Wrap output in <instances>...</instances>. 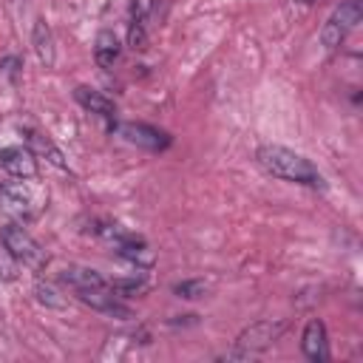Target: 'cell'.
Returning <instances> with one entry per match:
<instances>
[{
	"label": "cell",
	"mask_w": 363,
	"mask_h": 363,
	"mask_svg": "<svg viewBox=\"0 0 363 363\" xmlns=\"http://www.w3.org/2000/svg\"><path fill=\"white\" fill-rule=\"evenodd\" d=\"M113 252L122 258V261H128V264H133V267H150L153 264V250L133 233V235H128L125 241H119V244H113Z\"/></svg>",
	"instance_id": "7c38bea8"
},
{
	"label": "cell",
	"mask_w": 363,
	"mask_h": 363,
	"mask_svg": "<svg viewBox=\"0 0 363 363\" xmlns=\"http://www.w3.org/2000/svg\"><path fill=\"white\" fill-rule=\"evenodd\" d=\"M23 133H26V142H28V147H31L34 156H43V159H45L48 164H54L57 170H68V162H65L62 150H60L45 133H40V130H34V128H23Z\"/></svg>",
	"instance_id": "30bf717a"
},
{
	"label": "cell",
	"mask_w": 363,
	"mask_h": 363,
	"mask_svg": "<svg viewBox=\"0 0 363 363\" xmlns=\"http://www.w3.org/2000/svg\"><path fill=\"white\" fill-rule=\"evenodd\" d=\"M298 3H303V6H306V3H312V0H298Z\"/></svg>",
	"instance_id": "7402d4cb"
},
{
	"label": "cell",
	"mask_w": 363,
	"mask_h": 363,
	"mask_svg": "<svg viewBox=\"0 0 363 363\" xmlns=\"http://www.w3.org/2000/svg\"><path fill=\"white\" fill-rule=\"evenodd\" d=\"M111 289L119 295V298H130V295H142L147 289V278L139 272V275H128V278H113L111 281Z\"/></svg>",
	"instance_id": "9a60e30c"
},
{
	"label": "cell",
	"mask_w": 363,
	"mask_h": 363,
	"mask_svg": "<svg viewBox=\"0 0 363 363\" xmlns=\"http://www.w3.org/2000/svg\"><path fill=\"white\" fill-rule=\"evenodd\" d=\"M74 99H77L85 111H91V113H96L99 119H105L108 128L113 130V125H116V105H113V99H108L102 91L88 88V85H77V88H74Z\"/></svg>",
	"instance_id": "52a82bcc"
},
{
	"label": "cell",
	"mask_w": 363,
	"mask_h": 363,
	"mask_svg": "<svg viewBox=\"0 0 363 363\" xmlns=\"http://www.w3.org/2000/svg\"><path fill=\"white\" fill-rule=\"evenodd\" d=\"M255 159L269 176H275L281 182L303 184V187H312V190H323L326 187L323 173L306 156H301V153H295V150H289L284 145H261L255 150Z\"/></svg>",
	"instance_id": "6da1fadb"
},
{
	"label": "cell",
	"mask_w": 363,
	"mask_h": 363,
	"mask_svg": "<svg viewBox=\"0 0 363 363\" xmlns=\"http://www.w3.org/2000/svg\"><path fill=\"white\" fill-rule=\"evenodd\" d=\"M14 278H17V258L3 247V250H0V281L9 284V281H14Z\"/></svg>",
	"instance_id": "d6986e66"
},
{
	"label": "cell",
	"mask_w": 363,
	"mask_h": 363,
	"mask_svg": "<svg viewBox=\"0 0 363 363\" xmlns=\"http://www.w3.org/2000/svg\"><path fill=\"white\" fill-rule=\"evenodd\" d=\"M34 295H37V301H40L43 306H51V309H62V306H65V298H60L51 284L37 281V284H34Z\"/></svg>",
	"instance_id": "e0dca14e"
},
{
	"label": "cell",
	"mask_w": 363,
	"mask_h": 363,
	"mask_svg": "<svg viewBox=\"0 0 363 363\" xmlns=\"http://www.w3.org/2000/svg\"><path fill=\"white\" fill-rule=\"evenodd\" d=\"M20 68H23V60L17 54H9L0 60V91H11L20 79Z\"/></svg>",
	"instance_id": "2e32d148"
},
{
	"label": "cell",
	"mask_w": 363,
	"mask_h": 363,
	"mask_svg": "<svg viewBox=\"0 0 363 363\" xmlns=\"http://www.w3.org/2000/svg\"><path fill=\"white\" fill-rule=\"evenodd\" d=\"M119 51H122V45H119L113 31H99L96 34V40H94V60H96L99 68H113V62L119 60Z\"/></svg>",
	"instance_id": "4fadbf2b"
},
{
	"label": "cell",
	"mask_w": 363,
	"mask_h": 363,
	"mask_svg": "<svg viewBox=\"0 0 363 363\" xmlns=\"http://www.w3.org/2000/svg\"><path fill=\"white\" fill-rule=\"evenodd\" d=\"M57 281L71 286V289H99V286H108L111 281H105L96 269L91 267H79V264H68L57 272Z\"/></svg>",
	"instance_id": "9c48e42d"
},
{
	"label": "cell",
	"mask_w": 363,
	"mask_h": 363,
	"mask_svg": "<svg viewBox=\"0 0 363 363\" xmlns=\"http://www.w3.org/2000/svg\"><path fill=\"white\" fill-rule=\"evenodd\" d=\"M0 167L11 176V179H34L37 176V156L31 153V147L23 145H6L0 147Z\"/></svg>",
	"instance_id": "8992f818"
},
{
	"label": "cell",
	"mask_w": 363,
	"mask_h": 363,
	"mask_svg": "<svg viewBox=\"0 0 363 363\" xmlns=\"http://www.w3.org/2000/svg\"><path fill=\"white\" fill-rule=\"evenodd\" d=\"M31 43H34V51L40 57L43 65H54V37H51V28L45 20H37L34 23V31H31Z\"/></svg>",
	"instance_id": "5bb4252c"
},
{
	"label": "cell",
	"mask_w": 363,
	"mask_h": 363,
	"mask_svg": "<svg viewBox=\"0 0 363 363\" xmlns=\"http://www.w3.org/2000/svg\"><path fill=\"white\" fill-rule=\"evenodd\" d=\"M128 45L133 51H145L147 48V28L142 20H130L128 23Z\"/></svg>",
	"instance_id": "ac0fdd59"
},
{
	"label": "cell",
	"mask_w": 363,
	"mask_h": 363,
	"mask_svg": "<svg viewBox=\"0 0 363 363\" xmlns=\"http://www.w3.org/2000/svg\"><path fill=\"white\" fill-rule=\"evenodd\" d=\"M173 292L182 298H199V295H204V284L201 281H182L173 286Z\"/></svg>",
	"instance_id": "44dd1931"
},
{
	"label": "cell",
	"mask_w": 363,
	"mask_h": 363,
	"mask_svg": "<svg viewBox=\"0 0 363 363\" xmlns=\"http://www.w3.org/2000/svg\"><path fill=\"white\" fill-rule=\"evenodd\" d=\"M360 20H363V0H343V3L329 14V20L323 23V28H320V43H323L326 48H337V45L357 28Z\"/></svg>",
	"instance_id": "3957f363"
},
{
	"label": "cell",
	"mask_w": 363,
	"mask_h": 363,
	"mask_svg": "<svg viewBox=\"0 0 363 363\" xmlns=\"http://www.w3.org/2000/svg\"><path fill=\"white\" fill-rule=\"evenodd\" d=\"M284 326H286L284 320H278V323H272V320L252 323L250 329H244V332L238 335L235 349H233L227 357H238V360H244V357H252V354H258V352L269 349V346L278 340V335L284 332Z\"/></svg>",
	"instance_id": "277c9868"
},
{
	"label": "cell",
	"mask_w": 363,
	"mask_h": 363,
	"mask_svg": "<svg viewBox=\"0 0 363 363\" xmlns=\"http://www.w3.org/2000/svg\"><path fill=\"white\" fill-rule=\"evenodd\" d=\"M0 207L14 213L17 218H34V207H31V196L20 187V184H0Z\"/></svg>",
	"instance_id": "8fae6325"
},
{
	"label": "cell",
	"mask_w": 363,
	"mask_h": 363,
	"mask_svg": "<svg viewBox=\"0 0 363 363\" xmlns=\"http://www.w3.org/2000/svg\"><path fill=\"white\" fill-rule=\"evenodd\" d=\"M153 9H156V0H133L130 3V20H147L150 14H153Z\"/></svg>",
	"instance_id": "ffe728a7"
},
{
	"label": "cell",
	"mask_w": 363,
	"mask_h": 363,
	"mask_svg": "<svg viewBox=\"0 0 363 363\" xmlns=\"http://www.w3.org/2000/svg\"><path fill=\"white\" fill-rule=\"evenodd\" d=\"M301 349L309 360L315 363H323L329 360V340H326V326L320 318H312L306 326H303V335H301Z\"/></svg>",
	"instance_id": "ba28073f"
},
{
	"label": "cell",
	"mask_w": 363,
	"mask_h": 363,
	"mask_svg": "<svg viewBox=\"0 0 363 363\" xmlns=\"http://www.w3.org/2000/svg\"><path fill=\"white\" fill-rule=\"evenodd\" d=\"M0 241H3V247L17 258V264H26V267H31V269H43L45 267V252H43V247L34 241V235L26 230V227H20L17 221H6L3 227H0Z\"/></svg>",
	"instance_id": "7a4b0ae2"
},
{
	"label": "cell",
	"mask_w": 363,
	"mask_h": 363,
	"mask_svg": "<svg viewBox=\"0 0 363 363\" xmlns=\"http://www.w3.org/2000/svg\"><path fill=\"white\" fill-rule=\"evenodd\" d=\"M113 128H116V133L125 142H130L136 147H145V150H153V153L170 147V133L162 130V128H156V125H147V122H122V125H113Z\"/></svg>",
	"instance_id": "5b68a950"
}]
</instances>
